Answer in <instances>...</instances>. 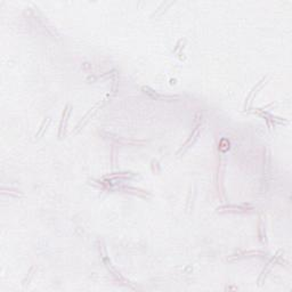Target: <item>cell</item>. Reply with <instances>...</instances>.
Returning a JSON list of instances; mask_svg holds the SVG:
<instances>
[{
  "mask_svg": "<svg viewBox=\"0 0 292 292\" xmlns=\"http://www.w3.org/2000/svg\"><path fill=\"white\" fill-rule=\"evenodd\" d=\"M99 105H101V103H98L97 105H95V106H94V107H92V110H89V112H88V113H87L86 115L83 116V119L81 120V122H80L79 125L76 126V131H78V130H79V129H81V126H82V127H83V126H85V123H86L87 121L89 120V119H88V118H89V116H92L94 114L96 113V111H97V108L99 107ZM76 131H74V132H76Z\"/></svg>",
  "mask_w": 292,
  "mask_h": 292,
  "instance_id": "cell-1",
  "label": "cell"
},
{
  "mask_svg": "<svg viewBox=\"0 0 292 292\" xmlns=\"http://www.w3.org/2000/svg\"><path fill=\"white\" fill-rule=\"evenodd\" d=\"M49 122H50V121H49ZM49 122H48V123H47V125H46V120L43 121V122H42V125H41V128H40V130H39V131H38V134H36V138H38V136H39V135H41V134H42L43 129H45V126H48V125H49Z\"/></svg>",
  "mask_w": 292,
  "mask_h": 292,
  "instance_id": "cell-2",
  "label": "cell"
}]
</instances>
